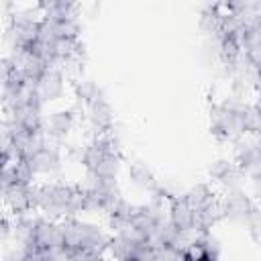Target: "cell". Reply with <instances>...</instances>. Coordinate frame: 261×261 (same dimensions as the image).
Masks as SVG:
<instances>
[{
  "instance_id": "13",
  "label": "cell",
  "mask_w": 261,
  "mask_h": 261,
  "mask_svg": "<svg viewBox=\"0 0 261 261\" xmlns=\"http://www.w3.org/2000/svg\"><path fill=\"white\" fill-rule=\"evenodd\" d=\"M247 179H249V175L245 173V169L234 161L214 184L220 188V192L224 194V192H234V190H243L245 188V184H247Z\"/></svg>"
},
{
  "instance_id": "6",
  "label": "cell",
  "mask_w": 261,
  "mask_h": 261,
  "mask_svg": "<svg viewBox=\"0 0 261 261\" xmlns=\"http://www.w3.org/2000/svg\"><path fill=\"white\" fill-rule=\"evenodd\" d=\"M67 77L59 71V67H49L39 80H37V94L39 98L49 106V104H57L59 100L65 98L67 92Z\"/></svg>"
},
{
  "instance_id": "12",
  "label": "cell",
  "mask_w": 261,
  "mask_h": 261,
  "mask_svg": "<svg viewBox=\"0 0 261 261\" xmlns=\"http://www.w3.org/2000/svg\"><path fill=\"white\" fill-rule=\"evenodd\" d=\"M198 29L206 37H216L222 33V10L216 8H200L198 14Z\"/></svg>"
},
{
  "instance_id": "18",
  "label": "cell",
  "mask_w": 261,
  "mask_h": 261,
  "mask_svg": "<svg viewBox=\"0 0 261 261\" xmlns=\"http://www.w3.org/2000/svg\"><path fill=\"white\" fill-rule=\"evenodd\" d=\"M232 163H234V159H226V157H218L216 161H212L210 167H208V175H210V179L216 181V179H218V177H220Z\"/></svg>"
},
{
  "instance_id": "9",
  "label": "cell",
  "mask_w": 261,
  "mask_h": 261,
  "mask_svg": "<svg viewBox=\"0 0 261 261\" xmlns=\"http://www.w3.org/2000/svg\"><path fill=\"white\" fill-rule=\"evenodd\" d=\"M126 177H128V184L133 188H137L139 192H145V194H151L155 190H159V179L157 175L153 173V169L143 163V161H133L128 163L126 167Z\"/></svg>"
},
{
  "instance_id": "20",
  "label": "cell",
  "mask_w": 261,
  "mask_h": 261,
  "mask_svg": "<svg viewBox=\"0 0 261 261\" xmlns=\"http://www.w3.org/2000/svg\"><path fill=\"white\" fill-rule=\"evenodd\" d=\"M204 8H216V10H224L226 0H202Z\"/></svg>"
},
{
  "instance_id": "16",
  "label": "cell",
  "mask_w": 261,
  "mask_h": 261,
  "mask_svg": "<svg viewBox=\"0 0 261 261\" xmlns=\"http://www.w3.org/2000/svg\"><path fill=\"white\" fill-rule=\"evenodd\" d=\"M198 243H200V247H202L204 259H218V257L222 255V243H220V239H218L212 230L200 232V234H198Z\"/></svg>"
},
{
  "instance_id": "15",
  "label": "cell",
  "mask_w": 261,
  "mask_h": 261,
  "mask_svg": "<svg viewBox=\"0 0 261 261\" xmlns=\"http://www.w3.org/2000/svg\"><path fill=\"white\" fill-rule=\"evenodd\" d=\"M241 122H243L245 133H253V135L261 133V114H259V108L255 102L247 100L241 106Z\"/></svg>"
},
{
  "instance_id": "4",
  "label": "cell",
  "mask_w": 261,
  "mask_h": 261,
  "mask_svg": "<svg viewBox=\"0 0 261 261\" xmlns=\"http://www.w3.org/2000/svg\"><path fill=\"white\" fill-rule=\"evenodd\" d=\"M232 159L245 169L247 175L261 171V137L245 133L232 143Z\"/></svg>"
},
{
  "instance_id": "21",
  "label": "cell",
  "mask_w": 261,
  "mask_h": 261,
  "mask_svg": "<svg viewBox=\"0 0 261 261\" xmlns=\"http://www.w3.org/2000/svg\"><path fill=\"white\" fill-rule=\"evenodd\" d=\"M255 100H261V75H259V80L255 84Z\"/></svg>"
},
{
  "instance_id": "3",
  "label": "cell",
  "mask_w": 261,
  "mask_h": 261,
  "mask_svg": "<svg viewBox=\"0 0 261 261\" xmlns=\"http://www.w3.org/2000/svg\"><path fill=\"white\" fill-rule=\"evenodd\" d=\"M80 114L82 112H77L75 108H57V110L47 112L45 122H43L45 135L51 141H57L63 145L75 130V126L80 122Z\"/></svg>"
},
{
  "instance_id": "8",
  "label": "cell",
  "mask_w": 261,
  "mask_h": 261,
  "mask_svg": "<svg viewBox=\"0 0 261 261\" xmlns=\"http://www.w3.org/2000/svg\"><path fill=\"white\" fill-rule=\"evenodd\" d=\"M2 202H4V210L10 212L12 216H18L27 210L33 208V184H20V181H12L8 186H2Z\"/></svg>"
},
{
  "instance_id": "10",
  "label": "cell",
  "mask_w": 261,
  "mask_h": 261,
  "mask_svg": "<svg viewBox=\"0 0 261 261\" xmlns=\"http://www.w3.org/2000/svg\"><path fill=\"white\" fill-rule=\"evenodd\" d=\"M71 90H73V108H75L77 112H82L84 106H88V104H92V102H96V100H100V98H106L102 86L96 84V82L90 80V77H84V75L73 82Z\"/></svg>"
},
{
  "instance_id": "24",
  "label": "cell",
  "mask_w": 261,
  "mask_h": 261,
  "mask_svg": "<svg viewBox=\"0 0 261 261\" xmlns=\"http://www.w3.org/2000/svg\"><path fill=\"white\" fill-rule=\"evenodd\" d=\"M259 137H261V133H259Z\"/></svg>"
},
{
  "instance_id": "1",
  "label": "cell",
  "mask_w": 261,
  "mask_h": 261,
  "mask_svg": "<svg viewBox=\"0 0 261 261\" xmlns=\"http://www.w3.org/2000/svg\"><path fill=\"white\" fill-rule=\"evenodd\" d=\"M247 102L243 94L226 96L220 102H212L208 108V124L210 133L220 143H234L245 135L243 122H241V106Z\"/></svg>"
},
{
  "instance_id": "17",
  "label": "cell",
  "mask_w": 261,
  "mask_h": 261,
  "mask_svg": "<svg viewBox=\"0 0 261 261\" xmlns=\"http://www.w3.org/2000/svg\"><path fill=\"white\" fill-rule=\"evenodd\" d=\"M245 226H247L249 234H251L257 243H261V208H259V206H255V208H253V212L249 214V218H247Z\"/></svg>"
},
{
  "instance_id": "7",
  "label": "cell",
  "mask_w": 261,
  "mask_h": 261,
  "mask_svg": "<svg viewBox=\"0 0 261 261\" xmlns=\"http://www.w3.org/2000/svg\"><path fill=\"white\" fill-rule=\"evenodd\" d=\"M82 116H84L88 130L92 133V137L98 133H104L106 128H110L114 124V110L106 98H100V100L84 106Z\"/></svg>"
},
{
  "instance_id": "5",
  "label": "cell",
  "mask_w": 261,
  "mask_h": 261,
  "mask_svg": "<svg viewBox=\"0 0 261 261\" xmlns=\"http://www.w3.org/2000/svg\"><path fill=\"white\" fill-rule=\"evenodd\" d=\"M220 204H222V218L230 224H243V226H245L249 214L253 212V208L257 206L255 198L251 194H247L245 188L234 190V192H224L220 198Z\"/></svg>"
},
{
  "instance_id": "23",
  "label": "cell",
  "mask_w": 261,
  "mask_h": 261,
  "mask_svg": "<svg viewBox=\"0 0 261 261\" xmlns=\"http://www.w3.org/2000/svg\"><path fill=\"white\" fill-rule=\"evenodd\" d=\"M255 104H257V108H259V114H261V100H255Z\"/></svg>"
},
{
  "instance_id": "14",
  "label": "cell",
  "mask_w": 261,
  "mask_h": 261,
  "mask_svg": "<svg viewBox=\"0 0 261 261\" xmlns=\"http://www.w3.org/2000/svg\"><path fill=\"white\" fill-rule=\"evenodd\" d=\"M186 200L194 206V210H202L204 206L216 200V192L212 190L210 184H194L192 188L186 190Z\"/></svg>"
},
{
  "instance_id": "22",
  "label": "cell",
  "mask_w": 261,
  "mask_h": 261,
  "mask_svg": "<svg viewBox=\"0 0 261 261\" xmlns=\"http://www.w3.org/2000/svg\"><path fill=\"white\" fill-rule=\"evenodd\" d=\"M253 8L257 14H261V0H253Z\"/></svg>"
},
{
  "instance_id": "11",
  "label": "cell",
  "mask_w": 261,
  "mask_h": 261,
  "mask_svg": "<svg viewBox=\"0 0 261 261\" xmlns=\"http://www.w3.org/2000/svg\"><path fill=\"white\" fill-rule=\"evenodd\" d=\"M169 220L177 230H198L196 228V210L194 206L186 200V196L171 200L169 208Z\"/></svg>"
},
{
  "instance_id": "19",
  "label": "cell",
  "mask_w": 261,
  "mask_h": 261,
  "mask_svg": "<svg viewBox=\"0 0 261 261\" xmlns=\"http://www.w3.org/2000/svg\"><path fill=\"white\" fill-rule=\"evenodd\" d=\"M249 186H251V196L255 198V202H261V171L249 175Z\"/></svg>"
},
{
  "instance_id": "2",
  "label": "cell",
  "mask_w": 261,
  "mask_h": 261,
  "mask_svg": "<svg viewBox=\"0 0 261 261\" xmlns=\"http://www.w3.org/2000/svg\"><path fill=\"white\" fill-rule=\"evenodd\" d=\"M29 165L33 167L37 179H61L65 169V151L63 145L57 141H47L39 151L27 157Z\"/></svg>"
}]
</instances>
